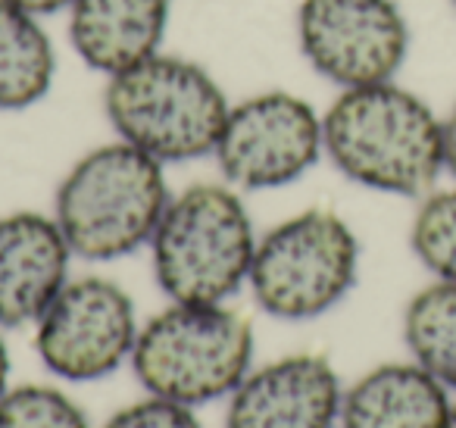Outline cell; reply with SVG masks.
I'll list each match as a JSON object with an SVG mask.
<instances>
[{"instance_id":"6da1fadb","label":"cell","mask_w":456,"mask_h":428,"mask_svg":"<svg viewBox=\"0 0 456 428\" xmlns=\"http://www.w3.org/2000/svg\"><path fill=\"white\" fill-rule=\"evenodd\" d=\"M322 151L362 188L425 197L444 172L441 116L397 82L344 88L322 113Z\"/></svg>"},{"instance_id":"7a4b0ae2","label":"cell","mask_w":456,"mask_h":428,"mask_svg":"<svg viewBox=\"0 0 456 428\" xmlns=\"http://www.w3.org/2000/svg\"><path fill=\"white\" fill-rule=\"evenodd\" d=\"M169 201L163 163L126 141H113L88 151L66 172L53 219L72 257L110 263L151 244Z\"/></svg>"},{"instance_id":"3957f363","label":"cell","mask_w":456,"mask_h":428,"mask_svg":"<svg viewBox=\"0 0 456 428\" xmlns=\"http://www.w3.org/2000/svg\"><path fill=\"white\" fill-rule=\"evenodd\" d=\"M232 110L222 85L200 63L159 51L107 78L103 113L119 141L159 163L209 157Z\"/></svg>"},{"instance_id":"277c9868","label":"cell","mask_w":456,"mask_h":428,"mask_svg":"<svg viewBox=\"0 0 456 428\" xmlns=\"http://www.w3.org/2000/svg\"><path fill=\"white\" fill-rule=\"evenodd\" d=\"M256 241L235 191L191 185L172 197L151 238L153 276L172 303H225L248 284Z\"/></svg>"},{"instance_id":"5b68a950","label":"cell","mask_w":456,"mask_h":428,"mask_svg":"<svg viewBox=\"0 0 456 428\" xmlns=\"http://www.w3.org/2000/svg\"><path fill=\"white\" fill-rule=\"evenodd\" d=\"M254 363V325L225 303H172L138 332L132 369L147 394L200 407L228 397Z\"/></svg>"},{"instance_id":"8992f818","label":"cell","mask_w":456,"mask_h":428,"mask_svg":"<svg viewBox=\"0 0 456 428\" xmlns=\"http://www.w3.org/2000/svg\"><path fill=\"white\" fill-rule=\"evenodd\" d=\"M360 269V241L331 210H306L256 241L250 294L273 319L306 322L350 294Z\"/></svg>"},{"instance_id":"52a82bcc","label":"cell","mask_w":456,"mask_h":428,"mask_svg":"<svg viewBox=\"0 0 456 428\" xmlns=\"http://www.w3.org/2000/svg\"><path fill=\"white\" fill-rule=\"evenodd\" d=\"M322 116L291 91L232 103L213 157L232 188L273 191L297 182L322 157Z\"/></svg>"},{"instance_id":"ba28073f","label":"cell","mask_w":456,"mask_h":428,"mask_svg":"<svg viewBox=\"0 0 456 428\" xmlns=\"http://www.w3.org/2000/svg\"><path fill=\"white\" fill-rule=\"evenodd\" d=\"M304 60L338 88L394 82L410 54V26L397 0H300Z\"/></svg>"},{"instance_id":"9c48e42d","label":"cell","mask_w":456,"mask_h":428,"mask_svg":"<svg viewBox=\"0 0 456 428\" xmlns=\"http://www.w3.org/2000/svg\"><path fill=\"white\" fill-rule=\"evenodd\" d=\"M138 316L126 291L110 278L85 276L63 291L35 322V350L66 382H97L132 359Z\"/></svg>"},{"instance_id":"30bf717a","label":"cell","mask_w":456,"mask_h":428,"mask_svg":"<svg viewBox=\"0 0 456 428\" xmlns=\"http://www.w3.org/2000/svg\"><path fill=\"white\" fill-rule=\"evenodd\" d=\"M341 400L335 366L319 353H294L248 372L228 394L225 428H335Z\"/></svg>"},{"instance_id":"8fae6325","label":"cell","mask_w":456,"mask_h":428,"mask_svg":"<svg viewBox=\"0 0 456 428\" xmlns=\"http://www.w3.org/2000/svg\"><path fill=\"white\" fill-rule=\"evenodd\" d=\"M72 247L57 219L10 213L0 219V328L35 325L69 282Z\"/></svg>"},{"instance_id":"7c38bea8","label":"cell","mask_w":456,"mask_h":428,"mask_svg":"<svg viewBox=\"0 0 456 428\" xmlns=\"http://www.w3.org/2000/svg\"><path fill=\"white\" fill-rule=\"evenodd\" d=\"M172 0H76L69 41L85 66L103 76L157 57L169 29Z\"/></svg>"},{"instance_id":"4fadbf2b","label":"cell","mask_w":456,"mask_h":428,"mask_svg":"<svg viewBox=\"0 0 456 428\" xmlns=\"http://www.w3.org/2000/svg\"><path fill=\"white\" fill-rule=\"evenodd\" d=\"M453 403L447 388L419 363H385L350 384L341 428H444Z\"/></svg>"},{"instance_id":"5bb4252c","label":"cell","mask_w":456,"mask_h":428,"mask_svg":"<svg viewBox=\"0 0 456 428\" xmlns=\"http://www.w3.org/2000/svg\"><path fill=\"white\" fill-rule=\"evenodd\" d=\"M57 76V51L38 16L0 0V110L45 101Z\"/></svg>"},{"instance_id":"9a60e30c","label":"cell","mask_w":456,"mask_h":428,"mask_svg":"<svg viewBox=\"0 0 456 428\" xmlns=\"http://www.w3.org/2000/svg\"><path fill=\"white\" fill-rule=\"evenodd\" d=\"M403 341L412 363L456 391V284L435 282L422 288L403 313Z\"/></svg>"},{"instance_id":"2e32d148","label":"cell","mask_w":456,"mask_h":428,"mask_svg":"<svg viewBox=\"0 0 456 428\" xmlns=\"http://www.w3.org/2000/svg\"><path fill=\"white\" fill-rule=\"evenodd\" d=\"M410 247L437 282L456 284V188L422 197L410 228Z\"/></svg>"},{"instance_id":"e0dca14e","label":"cell","mask_w":456,"mask_h":428,"mask_svg":"<svg viewBox=\"0 0 456 428\" xmlns=\"http://www.w3.org/2000/svg\"><path fill=\"white\" fill-rule=\"evenodd\" d=\"M0 428H91L82 407L47 384L7 388L0 397Z\"/></svg>"},{"instance_id":"ac0fdd59","label":"cell","mask_w":456,"mask_h":428,"mask_svg":"<svg viewBox=\"0 0 456 428\" xmlns=\"http://www.w3.org/2000/svg\"><path fill=\"white\" fill-rule=\"evenodd\" d=\"M103 428H203L194 416V407L166 400V397H147L132 407L119 409Z\"/></svg>"},{"instance_id":"d6986e66","label":"cell","mask_w":456,"mask_h":428,"mask_svg":"<svg viewBox=\"0 0 456 428\" xmlns=\"http://www.w3.org/2000/svg\"><path fill=\"white\" fill-rule=\"evenodd\" d=\"M441 135H444V169L456 178V103L447 116H441Z\"/></svg>"},{"instance_id":"ffe728a7","label":"cell","mask_w":456,"mask_h":428,"mask_svg":"<svg viewBox=\"0 0 456 428\" xmlns=\"http://www.w3.org/2000/svg\"><path fill=\"white\" fill-rule=\"evenodd\" d=\"M13 7L26 10V13L38 16V20H45V16H53V13H69V7L76 4V0H10Z\"/></svg>"},{"instance_id":"44dd1931","label":"cell","mask_w":456,"mask_h":428,"mask_svg":"<svg viewBox=\"0 0 456 428\" xmlns=\"http://www.w3.org/2000/svg\"><path fill=\"white\" fill-rule=\"evenodd\" d=\"M7 382H10V350L4 334H0V397L7 394Z\"/></svg>"},{"instance_id":"7402d4cb","label":"cell","mask_w":456,"mask_h":428,"mask_svg":"<svg viewBox=\"0 0 456 428\" xmlns=\"http://www.w3.org/2000/svg\"><path fill=\"white\" fill-rule=\"evenodd\" d=\"M444 428H456V403H453V407H450V416H447V425H444Z\"/></svg>"},{"instance_id":"603a6c76","label":"cell","mask_w":456,"mask_h":428,"mask_svg":"<svg viewBox=\"0 0 456 428\" xmlns=\"http://www.w3.org/2000/svg\"><path fill=\"white\" fill-rule=\"evenodd\" d=\"M453 10H456V0H453Z\"/></svg>"}]
</instances>
